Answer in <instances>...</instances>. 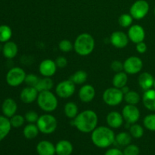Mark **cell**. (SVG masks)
<instances>
[{"instance_id":"6da1fadb","label":"cell","mask_w":155,"mask_h":155,"mask_svg":"<svg viewBox=\"0 0 155 155\" xmlns=\"http://www.w3.org/2000/svg\"><path fill=\"white\" fill-rule=\"evenodd\" d=\"M98 117L94 110H85L71 120V124L80 133H91L98 127Z\"/></svg>"},{"instance_id":"7a4b0ae2","label":"cell","mask_w":155,"mask_h":155,"mask_svg":"<svg viewBox=\"0 0 155 155\" xmlns=\"http://www.w3.org/2000/svg\"><path fill=\"white\" fill-rule=\"evenodd\" d=\"M115 135L113 129L107 126L97 127L91 133V139L94 145L99 148H107L115 142Z\"/></svg>"},{"instance_id":"3957f363","label":"cell","mask_w":155,"mask_h":155,"mask_svg":"<svg viewBox=\"0 0 155 155\" xmlns=\"http://www.w3.org/2000/svg\"><path fill=\"white\" fill-rule=\"evenodd\" d=\"M95 41L89 33H83L77 36L74 42V49L80 56H88L95 49Z\"/></svg>"},{"instance_id":"277c9868","label":"cell","mask_w":155,"mask_h":155,"mask_svg":"<svg viewBox=\"0 0 155 155\" xmlns=\"http://www.w3.org/2000/svg\"><path fill=\"white\" fill-rule=\"evenodd\" d=\"M36 101L39 108L45 113H51L54 111L58 105L57 95L51 91L39 92Z\"/></svg>"},{"instance_id":"5b68a950","label":"cell","mask_w":155,"mask_h":155,"mask_svg":"<svg viewBox=\"0 0 155 155\" xmlns=\"http://www.w3.org/2000/svg\"><path fill=\"white\" fill-rule=\"evenodd\" d=\"M36 125L40 133L45 135H49L54 133L57 130L58 120L54 115L46 113L39 116Z\"/></svg>"},{"instance_id":"8992f818","label":"cell","mask_w":155,"mask_h":155,"mask_svg":"<svg viewBox=\"0 0 155 155\" xmlns=\"http://www.w3.org/2000/svg\"><path fill=\"white\" fill-rule=\"evenodd\" d=\"M124 98V94L120 89L116 87L107 88L104 90L102 95L103 101L107 105L114 107L120 104Z\"/></svg>"},{"instance_id":"52a82bcc","label":"cell","mask_w":155,"mask_h":155,"mask_svg":"<svg viewBox=\"0 0 155 155\" xmlns=\"http://www.w3.org/2000/svg\"><path fill=\"white\" fill-rule=\"evenodd\" d=\"M27 74L23 68L14 67L8 71L5 80L8 85L12 87H17L24 83Z\"/></svg>"},{"instance_id":"ba28073f","label":"cell","mask_w":155,"mask_h":155,"mask_svg":"<svg viewBox=\"0 0 155 155\" xmlns=\"http://www.w3.org/2000/svg\"><path fill=\"white\" fill-rule=\"evenodd\" d=\"M76 92V84L71 80H65L60 82L55 86V94L61 98H69Z\"/></svg>"},{"instance_id":"9c48e42d","label":"cell","mask_w":155,"mask_h":155,"mask_svg":"<svg viewBox=\"0 0 155 155\" xmlns=\"http://www.w3.org/2000/svg\"><path fill=\"white\" fill-rule=\"evenodd\" d=\"M149 10V3L146 0H136L130 7V14L133 19L142 20L146 17Z\"/></svg>"},{"instance_id":"30bf717a","label":"cell","mask_w":155,"mask_h":155,"mask_svg":"<svg viewBox=\"0 0 155 155\" xmlns=\"http://www.w3.org/2000/svg\"><path fill=\"white\" fill-rule=\"evenodd\" d=\"M143 68V61L137 56H130L124 62V71L127 74L135 75L142 71Z\"/></svg>"},{"instance_id":"8fae6325","label":"cell","mask_w":155,"mask_h":155,"mask_svg":"<svg viewBox=\"0 0 155 155\" xmlns=\"http://www.w3.org/2000/svg\"><path fill=\"white\" fill-rule=\"evenodd\" d=\"M121 114H122L124 121L127 123V126L136 124L140 119V110L136 105L127 104L124 107Z\"/></svg>"},{"instance_id":"7c38bea8","label":"cell","mask_w":155,"mask_h":155,"mask_svg":"<svg viewBox=\"0 0 155 155\" xmlns=\"http://www.w3.org/2000/svg\"><path fill=\"white\" fill-rule=\"evenodd\" d=\"M127 35L130 41L135 44L143 42L145 39V29L139 24H133L129 27Z\"/></svg>"},{"instance_id":"4fadbf2b","label":"cell","mask_w":155,"mask_h":155,"mask_svg":"<svg viewBox=\"0 0 155 155\" xmlns=\"http://www.w3.org/2000/svg\"><path fill=\"white\" fill-rule=\"evenodd\" d=\"M110 42L116 48H124L128 45L130 39L128 35L123 31H114L110 36Z\"/></svg>"},{"instance_id":"5bb4252c","label":"cell","mask_w":155,"mask_h":155,"mask_svg":"<svg viewBox=\"0 0 155 155\" xmlns=\"http://www.w3.org/2000/svg\"><path fill=\"white\" fill-rule=\"evenodd\" d=\"M58 67L55 61L51 59H44L39 65V72L42 77H51L55 74Z\"/></svg>"},{"instance_id":"9a60e30c","label":"cell","mask_w":155,"mask_h":155,"mask_svg":"<svg viewBox=\"0 0 155 155\" xmlns=\"http://www.w3.org/2000/svg\"><path fill=\"white\" fill-rule=\"evenodd\" d=\"M95 95V89L90 84H83L78 92L79 98L83 103H89L93 101Z\"/></svg>"},{"instance_id":"2e32d148","label":"cell","mask_w":155,"mask_h":155,"mask_svg":"<svg viewBox=\"0 0 155 155\" xmlns=\"http://www.w3.org/2000/svg\"><path fill=\"white\" fill-rule=\"evenodd\" d=\"M39 92L35 87L27 86L24 88L20 93V99L24 104H32L37 99Z\"/></svg>"},{"instance_id":"e0dca14e","label":"cell","mask_w":155,"mask_h":155,"mask_svg":"<svg viewBox=\"0 0 155 155\" xmlns=\"http://www.w3.org/2000/svg\"><path fill=\"white\" fill-rule=\"evenodd\" d=\"M106 123L107 126L111 129H119L123 126L124 119L122 114L117 110L109 112L106 116Z\"/></svg>"},{"instance_id":"ac0fdd59","label":"cell","mask_w":155,"mask_h":155,"mask_svg":"<svg viewBox=\"0 0 155 155\" xmlns=\"http://www.w3.org/2000/svg\"><path fill=\"white\" fill-rule=\"evenodd\" d=\"M18 111V104L12 98H8L2 104V112L6 117L11 118Z\"/></svg>"},{"instance_id":"d6986e66","label":"cell","mask_w":155,"mask_h":155,"mask_svg":"<svg viewBox=\"0 0 155 155\" xmlns=\"http://www.w3.org/2000/svg\"><path fill=\"white\" fill-rule=\"evenodd\" d=\"M36 152L39 155H55V145L48 140L40 141L36 145Z\"/></svg>"},{"instance_id":"ffe728a7","label":"cell","mask_w":155,"mask_h":155,"mask_svg":"<svg viewBox=\"0 0 155 155\" xmlns=\"http://www.w3.org/2000/svg\"><path fill=\"white\" fill-rule=\"evenodd\" d=\"M155 79L152 74L148 72H143L138 77V83L142 90L146 91L154 87Z\"/></svg>"},{"instance_id":"44dd1931","label":"cell","mask_w":155,"mask_h":155,"mask_svg":"<svg viewBox=\"0 0 155 155\" xmlns=\"http://www.w3.org/2000/svg\"><path fill=\"white\" fill-rule=\"evenodd\" d=\"M143 105L150 111H155V89H151L145 91L142 97Z\"/></svg>"},{"instance_id":"7402d4cb","label":"cell","mask_w":155,"mask_h":155,"mask_svg":"<svg viewBox=\"0 0 155 155\" xmlns=\"http://www.w3.org/2000/svg\"><path fill=\"white\" fill-rule=\"evenodd\" d=\"M74 151V146L70 141L62 139L55 145V151L57 155H71Z\"/></svg>"},{"instance_id":"603a6c76","label":"cell","mask_w":155,"mask_h":155,"mask_svg":"<svg viewBox=\"0 0 155 155\" xmlns=\"http://www.w3.org/2000/svg\"><path fill=\"white\" fill-rule=\"evenodd\" d=\"M18 47L15 42L8 41L2 46V54L5 58L13 59L18 54Z\"/></svg>"},{"instance_id":"cb8c5ba5","label":"cell","mask_w":155,"mask_h":155,"mask_svg":"<svg viewBox=\"0 0 155 155\" xmlns=\"http://www.w3.org/2000/svg\"><path fill=\"white\" fill-rule=\"evenodd\" d=\"M12 128L9 118L4 115H0V142L7 137Z\"/></svg>"},{"instance_id":"d4e9b609","label":"cell","mask_w":155,"mask_h":155,"mask_svg":"<svg viewBox=\"0 0 155 155\" xmlns=\"http://www.w3.org/2000/svg\"><path fill=\"white\" fill-rule=\"evenodd\" d=\"M128 82V74L125 71L115 73L113 79H112V84L114 87L121 89L124 86H127Z\"/></svg>"},{"instance_id":"484cf974","label":"cell","mask_w":155,"mask_h":155,"mask_svg":"<svg viewBox=\"0 0 155 155\" xmlns=\"http://www.w3.org/2000/svg\"><path fill=\"white\" fill-rule=\"evenodd\" d=\"M36 89L38 92H43V91H51L54 88V81L51 77H45L39 79L37 85L36 86Z\"/></svg>"},{"instance_id":"4316f807","label":"cell","mask_w":155,"mask_h":155,"mask_svg":"<svg viewBox=\"0 0 155 155\" xmlns=\"http://www.w3.org/2000/svg\"><path fill=\"white\" fill-rule=\"evenodd\" d=\"M64 113L67 117L74 120L79 114L78 106L74 101H68L64 107Z\"/></svg>"},{"instance_id":"83f0119b","label":"cell","mask_w":155,"mask_h":155,"mask_svg":"<svg viewBox=\"0 0 155 155\" xmlns=\"http://www.w3.org/2000/svg\"><path fill=\"white\" fill-rule=\"evenodd\" d=\"M39 132L36 124H28L24 127L23 134L27 139H33L39 135Z\"/></svg>"},{"instance_id":"f1b7e54d","label":"cell","mask_w":155,"mask_h":155,"mask_svg":"<svg viewBox=\"0 0 155 155\" xmlns=\"http://www.w3.org/2000/svg\"><path fill=\"white\" fill-rule=\"evenodd\" d=\"M133 137L130 133L127 132H120L115 136L114 144H117L119 146L126 147L131 144Z\"/></svg>"},{"instance_id":"f546056e","label":"cell","mask_w":155,"mask_h":155,"mask_svg":"<svg viewBox=\"0 0 155 155\" xmlns=\"http://www.w3.org/2000/svg\"><path fill=\"white\" fill-rule=\"evenodd\" d=\"M87 73L83 70H79L76 71L72 76H71L70 80L74 82L76 85H83L87 80Z\"/></svg>"},{"instance_id":"4dcf8cb0","label":"cell","mask_w":155,"mask_h":155,"mask_svg":"<svg viewBox=\"0 0 155 155\" xmlns=\"http://www.w3.org/2000/svg\"><path fill=\"white\" fill-rule=\"evenodd\" d=\"M124 101L127 104H133L136 105L139 104L141 100V97L137 92L133 90H130L127 93L124 95Z\"/></svg>"},{"instance_id":"1f68e13d","label":"cell","mask_w":155,"mask_h":155,"mask_svg":"<svg viewBox=\"0 0 155 155\" xmlns=\"http://www.w3.org/2000/svg\"><path fill=\"white\" fill-rule=\"evenodd\" d=\"M129 133L132 136V137L134 139H140L144 136V127L140 124H138L137 123L136 124H131L129 127Z\"/></svg>"},{"instance_id":"d6a6232c","label":"cell","mask_w":155,"mask_h":155,"mask_svg":"<svg viewBox=\"0 0 155 155\" xmlns=\"http://www.w3.org/2000/svg\"><path fill=\"white\" fill-rule=\"evenodd\" d=\"M12 36V30L9 26L3 24L0 25V42H5L10 41Z\"/></svg>"},{"instance_id":"836d02e7","label":"cell","mask_w":155,"mask_h":155,"mask_svg":"<svg viewBox=\"0 0 155 155\" xmlns=\"http://www.w3.org/2000/svg\"><path fill=\"white\" fill-rule=\"evenodd\" d=\"M133 18L130 14H122L118 18V23L120 26L124 28H127L133 25Z\"/></svg>"},{"instance_id":"e575fe53","label":"cell","mask_w":155,"mask_h":155,"mask_svg":"<svg viewBox=\"0 0 155 155\" xmlns=\"http://www.w3.org/2000/svg\"><path fill=\"white\" fill-rule=\"evenodd\" d=\"M143 126L149 131L155 132V114H150L144 117Z\"/></svg>"},{"instance_id":"d590c367","label":"cell","mask_w":155,"mask_h":155,"mask_svg":"<svg viewBox=\"0 0 155 155\" xmlns=\"http://www.w3.org/2000/svg\"><path fill=\"white\" fill-rule=\"evenodd\" d=\"M9 120H10L11 125L13 128H20L22 126H24L26 121L24 116L21 114H17L11 118H9Z\"/></svg>"},{"instance_id":"8d00e7d4","label":"cell","mask_w":155,"mask_h":155,"mask_svg":"<svg viewBox=\"0 0 155 155\" xmlns=\"http://www.w3.org/2000/svg\"><path fill=\"white\" fill-rule=\"evenodd\" d=\"M58 48L64 53H68L74 49V44L69 39H62L58 43Z\"/></svg>"},{"instance_id":"74e56055","label":"cell","mask_w":155,"mask_h":155,"mask_svg":"<svg viewBox=\"0 0 155 155\" xmlns=\"http://www.w3.org/2000/svg\"><path fill=\"white\" fill-rule=\"evenodd\" d=\"M123 153L124 155H139L140 149L139 146L135 144H130L124 148Z\"/></svg>"},{"instance_id":"f35d334b","label":"cell","mask_w":155,"mask_h":155,"mask_svg":"<svg viewBox=\"0 0 155 155\" xmlns=\"http://www.w3.org/2000/svg\"><path fill=\"white\" fill-rule=\"evenodd\" d=\"M39 77L34 74H29L26 76L24 83L27 86H32V87H36L38 82L39 80Z\"/></svg>"},{"instance_id":"ab89813d","label":"cell","mask_w":155,"mask_h":155,"mask_svg":"<svg viewBox=\"0 0 155 155\" xmlns=\"http://www.w3.org/2000/svg\"><path fill=\"white\" fill-rule=\"evenodd\" d=\"M39 117V116L38 115L37 112L34 111V110H29V111L26 112L25 115H24L25 120L28 124H36Z\"/></svg>"},{"instance_id":"60d3db41","label":"cell","mask_w":155,"mask_h":155,"mask_svg":"<svg viewBox=\"0 0 155 155\" xmlns=\"http://www.w3.org/2000/svg\"><path fill=\"white\" fill-rule=\"evenodd\" d=\"M110 69L114 73L124 71V62H121L120 61L118 60L113 61L110 64Z\"/></svg>"},{"instance_id":"b9f144b4","label":"cell","mask_w":155,"mask_h":155,"mask_svg":"<svg viewBox=\"0 0 155 155\" xmlns=\"http://www.w3.org/2000/svg\"><path fill=\"white\" fill-rule=\"evenodd\" d=\"M54 61L58 68H64L68 65V60L64 56H58Z\"/></svg>"},{"instance_id":"7bdbcfd3","label":"cell","mask_w":155,"mask_h":155,"mask_svg":"<svg viewBox=\"0 0 155 155\" xmlns=\"http://www.w3.org/2000/svg\"><path fill=\"white\" fill-rule=\"evenodd\" d=\"M136 49L137 52H139V54H144L147 51L148 49V46H147L146 43L145 42H141L139 43L136 44Z\"/></svg>"},{"instance_id":"ee69618b","label":"cell","mask_w":155,"mask_h":155,"mask_svg":"<svg viewBox=\"0 0 155 155\" xmlns=\"http://www.w3.org/2000/svg\"><path fill=\"white\" fill-rule=\"evenodd\" d=\"M104 155H124V153L120 149L117 148H109Z\"/></svg>"},{"instance_id":"f6af8a7d","label":"cell","mask_w":155,"mask_h":155,"mask_svg":"<svg viewBox=\"0 0 155 155\" xmlns=\"http://www.w3.org/2000/svg\"><path fill=\"white\" fill-rule=\"evenodd\" d=\"M120 89H121V91H122V92H123V93H124V95H125L126 93H127V92H128L130 90V88H129L128 86H124V87H123V88H121Z\"/></svg>"},{"instance_id":"bcb514c9","label":"cell","mask_w":155,"mask_h":155,"mask_svg":"<svg viewBox=\"0 0 155 155\" xmlns=\"http://www.w3.org/2000/svg\"><path fill=\"white\" fill-rule=\"evenodd\" d=\"M153 88H154V89H155V80H154V87H153Z\"/></svg>"},{"instance_id":"7dc6e473","label":"cell","mask_w":155,"mask_h":155,"mask_svg":"<svg viewBox=\"0 0 155 155\" xmlns=\"http://www.w3.org/2000/svg\"><path fill=\"white\" fill-rule=\"evenodd\" d=\"M154 15H155V7H154Z\"/></svg>"}]
</instances>
